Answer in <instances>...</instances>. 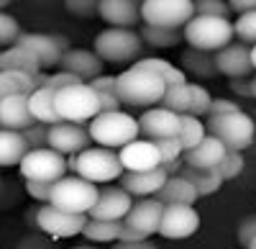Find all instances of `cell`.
<instances>
[{
	"instance_id": "obj_40",
	"label": "cell",
	"mask_w": 256,
	"mask_h": 249,
	"mask_svg": "<svg viewBox=\"0 0 256 249\" xmlns=\"http://www.w3.org/2000/svg\"><path fill=\"white\" fill-rule=\"evenodd\" d=\"M192 90V106H190V113L192 116H210V108H212V98L210 93L205 90V85H190Z\"/></svg>"
},
{
	"instance_id": "obj_5",
	"label": "cell",
	"mask_w": 256,
	"mask_h": 249,
	"mask_svg": "<svg viewBox=\"0 0 256 249\" xmlns=\"http://www.w3.org/2000/svg\"><path fill=\"white\" fill-rule=\"evenodd\" d=\"M100 188L95 182L84 180L80 175L74 177H62L54 182V193H52V203L62 211H72V213H88L92 211V205L98 203Z\"/></svg>"
},
{
	"instance_id": "obj_60",
	"label": "cell",
	"mask_w": 256,
	"mask_h": 249,
	"mask_svg": "<svg viewBox=\"0 0 256 249\" xmlns=\"http://www.w3.org/2000/svg\"><path fill=\"white\" fill-rule=\"evenodd\" d=\"M248 249H256V239H254V241H251V244H248Z\"/></svg>"
},
{
	"instance_id": "obj_11",
	"label": "cell",
	"mask_w": 256,
	"mask_h": 249,
	"mask_svg": "<svg viewBox=\"0 0 256 249\" xmlns=\"http://www.w3.org/2000/svg\"><path fill=\"white\" fill-rule=\"evenodd\" d=\"M67 157L59 154L52 147L44 149H31L24 162H20V175L26 180H41V182H56L62 177H67Z\"/></svg>"
},
{
	"instance_id": "obj_35",
	"label": "cell",
	"mask_w": 256,
	"mask_h": 249,
	"mask_svg": "<svg viewBox=\"0 0 256 249\" xmlns=\"http://www.w3.org/2000/svg\"><path fill=\"white\" fill-rule=\"evenodd\" d=\"M205 136H208V126H205V123H202L198 116L184 113V116H182V129H180V141H182L184 152L195 149Z\"/></svg>"
},
{
	"instance_id": "obj_28",
	"label": "cell",
	"mask_w": 256,
	"mask_h": 249,
	"mask_svg": "<svg viewBox=\"0 0 256 249\" xmlns=\"http://www.w3.org/2000/svg\"><path fill=\"white\" fill-rule=\"evenodd\" d=\"M31 103V113L38 123H59L62 116L56 111V90L52 88H38L28 95Z\"/></svg>"
},
{
	"instance_id": "obj_59",
	"label": "cell",
	"mask_w": 256,
	"mask_h": 249,
	"mask_svg": "<svg viewBox=\"0 0 256 249\" xmlns=\"http://www.w3.org/2000/svg\"><path fill=\"white\" fill-rule=\"evenodd\" d=\"M72 249H95V246H72Z\"/></svg>"
},
{
	"instance_id": "obj_50",
	"label": "cell",
	"mask_w": 256,
	"mask_h": 249,
	"mask_svg": "<svg viewBox=\"0 0 256 249\" xmlns=\"http://www.w3.org/2000/svg\"><path fill=\"white\" fill-rule=\"evenodd\" d=\"M241 111L233 100H226V98H212V108H210V116H226V113H236Z\"/></svg>"
},
{
	"instance_id": "obj_7",
	"label": "cell",
	"mask_w": 256,
	"mask_h": 249,
	"mask_svg": "<svg viewBox=\"0 0 256 249\" xmlns=\"http://www.w3.org/2000/svg\"><path fill=\"white\" fill-rule=\"evenodd\" d=\"M56 111H59L62 121L90 123L100 113V98L92 90L90 82H82V85L56 90Z\"/></svg>"
},
{
	"instance_id": "obj_25",
	"label": "cell",
	"mask_w": 256,
	"mask_h": 249,
	"mask_svg": "<svg viewBox=\"0 0 256 249\" xmlns=\"http://www.w3.org/2000/svg\"><path fill=\"white\" fill-rule=\"evenodd\" d=\"M156 198L164 205H192V203L200 198V193H198V188L187 177L174 175V177H169L164 182V188L156 193Z\"/></svg>"
},
{
	"instance_id": "obj_45",
	"label": "cell",
	"mask_w": 256,
	"mask_h": 249,
	"mask_svg": "<svg viewBox=\"0 0 256 249\" xmlns=\"http://www.w3.org/2000/svg\"><path fill=\"white\" fill-rule=\"evenodd\" d=\"M82 77H77V75H72V72H67V70H62V72H56V75H49V82H46V88H52V90H64V88H72V85H82Z\"/></svg>"
},
{
	"instance_id": "obj_54",
	"label": "cell",
	"mask_w": 256,
	"mask_h": 249,
	"mask_svg": "<svg viewBox=\"0 0 256 249\" xmlns=\"http://www.w3.org/2000/svg\"><path fill=\"white\" fill-rule=\"evenodd\" d=\"M230 88H233V93H238V95H251V80L238 77V80L230 82Z\"/></svg>"
},
{
	"instance_id": "obj_51",
	"label": "cell",
	"mask_w": 256,
	"mask_h": 249,
	"mask_svg": "<svg viewBox=\"0 0 256 249\" xmlns=\"http://www.w3.org/2000/svg\"><path fill=\"white\" fill-rule=\"evenodd\" d=\"M113 249H159V246L154 241L144 239V241H118Z\"/></svg>"
},
{
	"instance_id": "obj_3",
	"label": "cell",
	"mask_w": 256,
	"mask_h": 249,
	"mask_svg": "<svg viewBox=\"0 0 256 249\" xmlns=\"http://www.w3.org/2000/svg\"><path fill=\"white\" fill-rule=\"evenodd\" d=\"M236 36V29L228 18L218 16H195L184 26V41L192 49H202V52H220L230 44V39Z\"/></svg>"
},
{
	"instance_id": "obj_58",
	"label": "cell",
	"mask_w": 256,
	"mask_h": 249,
	"mask_svg": "<svg viewBox=\"0 0 256 249\" xmlns=\"http://www.w3.org/2000/svg\"><path fill=\"white\" fill-rule=\"evenodd\" d=\"M8 3H10V0H0V6H3V8H6V6H8Z\"/></svg>"
},
{
	"instance_id": "obj_32",
	"label": "cell",
	"mask_w": 256,
	"mask_h": 249,
	"mask_svg": "<svg viewBox=\"0 0 256 249\" xmlns=\"http://www.w3.org/2000/svg\"><path fill=\"white\" fill-rule=\"evenodd\" d=\"M123 231V221H105V218H90L84 226L82 236L95 244H108V241H118Z\"/></svg>"
},
{
	"instance_id": "obj_30",
	"label": "cell",
	"mask_w": 256,
	"mask_h": 249,
	"mask_svg": "<svg viewBox=\"0 0 256 249\" xmlns=\"http://www.w3.org/2000/svg\"><path fill=\"white\" fill-rule=\"evenodd\" d=\"M180 175H182V177H187L192 185H195L198 193H200V198L218 193V190H220V185L226 182V180H223V175H220L218 170H198V167H190L187 162H184V167H182V172H180Z\"/></svg>"
},
{
	"instance_id": "obj_49",
	"label": "cell",
	"mask_w": 256,
	"mask_h": 249,
	"mask_svg": "<svg viewBox=\"0 0 256 249\" xmlns=\"http://www.w3.org/2000/svg\"><path fill=\"white\" fill-rule=\"evenodd\" d=\"M100 98V113H110V111H120L123 100L118 98V93H98Z\"/></svg>"
},
{
	"instance_id": "obj_38",
	"label": "cell",
	"mask_w": 256,
	"mask_h": 249,
	"mask_svg": "<svg viewBox=\"0 0 256 249\" xmlns=\"http://www.w3.org/2000/svg\"><path fill=\"white\" fill-rule=\"evenodd\" d=\"M220 175H223V180H233V177H238L241 175V170H244V154L238 152V149H228L226 152V157H223V162L216 167Z\"/></svg>"
},
{
	"instance_id": "obj_43",
	"label": "cell",
	"mask_w": 256,
	"mask_h": 249,
	"mask_svg": "<svg viewBox=\"0 0 256 249\" xmlns=\"http://www.w3.org/2000/svg\"><path fill=\"white\" fill-rule=\"evenodd\" d=\"M49 126L52 123H34L31 129H26V139L31 144V149H44L49 147Z\"/></svg>"
},
{
	"instance_id": "obj_13",
	"label": "cell",
	"mask_w": 256,
	"mask_h": 249,
	"mask_svg": "<svg viewBox=\"0 0 256 249\" xmlns=\"http://www.w3.org/2000/svg\"><path fill=\"white\" fill-rule=\"evenodd\" d=\"M18 44L34 52L41 62V67L62 65L64 54L70 52V41L64 36H52V34H24L18 39Z\"/></svg>"
},
{
	"instance_id": "obj_15",
	"label": "cell",
	"mask_w": 256,
	"mask_h": 249,
	"mask_svg": "<svg viewBox=\"0 0 256 249\" xmlns=\"http://www.w3.org/2000/svg\"><path fill=\"white\" fill-rule=\"evenodd\" d=\"M138 126H141V134L144 139H169V136H180V129H182V116L169 111V108H146L138 118Z\"/></svg>"
},
{
	"instance_id": "obj_4",
	"label": "cell",
	"mask_w": 256,
	"mask_h": 249,
	"mask_svg": "<svg viewBox=\"0 0 256 249\" xmlns=\"http://www.w3.org/2000/svg\"><path fill=\"white\" fill-rule=\"evenodd\" d=\"M144 39L134 29L110 26L95 36V52L105 62H134L144 52Z\"/></svg>"
},
{
	"instance_id": "obj_12",
	"label": "cell",
	"mask_w": 256,
	"mask_h": 249,
	"mask_svg": "<svg viewBox=\"0 0 256 249\" xmlns=\"http://www.w3.org/2000/svg\"><path fill=\"white\" fill-rule=\"evenodd\" d=\"M90 129H84L82 123H72V121H59L49 126V147L56 149L59 154L70 157V154H80L90 147Z\"/></svg>"
},
{
	"instance_id": "obj_29",
	"label": "cell",
	"mask_w": 256,
	"mask_h": 249,
	"mask_svg": "<svg viewBox=\"0 0 256 249\" xmlns=\"http://www.w3.org/2000/svg\"><path fill=\"white\" fill-rule=\"evenodd\" d=\"M182 70L195 75V77H205V80L220 75L218 65H216V54L202 52V49H192V47L182 52Z\"/></svg>"
},
{
	"instance_id": "obj_53",
	"label": "cell",
	"mask_w": 256,
	"mask_h": 249,
	"mask_svg": "<svg viewBox=\"0 0 256 249\" xmlns=\"http://www.w3.org/2000/svg\"><path fill=\"white\" fill-rule=\"evenodd\" d=\"M146 236L141 234V231H136V229H131V226H126L123 223V231H120V239L118 241H144Z\"/></svg>"
},
{
	"instance_id": "obj_52",
	"label": "cell",
	"mask_w": 256,
	"mask_h": 249,
	"mask_svg": "<svg viewBox=\"0 0 256 249\" xmlns=\"http://www.w3.org/2000/svg\"><path fill=\"white\" fill-rule=\"evenodd\" d=\"M228 6H230V11H236L241 16V13L256 11V0H228Z\"/></svg>"
},
{
	"instance_id": "obj_10",
	"label": "cell",
	"mask_w": 256,
	"mask_h": 249,
	"mask_svg": "<svg viewBox=\"0 0 256 249\" xmlns=\"http://www.w3.org/2000/svg\"><path fill=\"white\" fill-rule=\"evenodd\" d=\"M88 213H72L62 211L54 203H41V208H36V229L49 234L52 239H70L84 231L88 226Z\"/></svg>"
},
{
	"instance_id": "obj_18",
	"label": "cell",
	"mask_w": 256,
	"mask_h": 249,
	"mask_svg": "<svg viewBox=\"0 0 256 249\" xmlns=\"http://www.w3.org/2000/svg\"><path fill=\"white\" fill-rule=\"evenodd\" d=\"M120 154V162L126 172H144V170H156L162 164V154L156 149V144L152 139H136L131 144L118 152Z\"/></svg>"
},
{
	"instance_id": "obj_56",
	"label": "cell",
	"mask_w": 256,
	"mask_h": 249,
	"mask_svg": "<svg viewBox=\"0 0 256 249\" xmlns=\"http://www.w3.org/2000/svg\"><path fill=\"white\" fill-rule=\"evenodd\" d=\"M251 98H256V77L251 80Z\"/></svg>"
},
{
	"instance_id": "obj_9",
	"label": "cell",
	"mask_w": 256,
	"mask_h": 249,
	"mask_svg": "<svg viewBox=\"0 0 256 249\" xmlns=\"http://www.w3.org/2000/svg\"><path fill=\"white\" fill-rule=\"evenodd\" d=\"M141 18L148 26L184 29L195 18V0H144Z\"/></svg>"
},
{
	"instance_id": "obj_31",
	"label": "cell",
	"mask_w": 256,
	"mask_h": 249,
	"mask_svg": "<svg viewBox=\"0 0 256 249\" xmlns=\"http://www.w3.org/2000/svg\"><path fill=\"white\" fill-rule=\"evenodd\" d=\"M36 90L34 75L18 70H0V98L8 95H31Z\"/></svg>"
},
{
	"instance_id": "obj_48",
	"label": "cell",
	"mask_w": 256,
	"mask_h": 249,
	"mask_svg": "<svg viewBox=\"0 0 256 249\" xmlns=\"http://www.w3.org/2000/svg\"><path fill=\"white\" fill-rule=\"evenodd\" d=\"M92 90L95 93H118V77H113V75H100V77H95L92 82Z\"/></svg>"
},
{
	"instance_id": "obj_39",
	"label": "cell",
	"mask_w": 256,
	"mask_h": 249,
	"mask_svg": "<svg viewBox=\"0 0 256 249\" xmlns=\"http://www.w3.org/2000/svg\"><path fill=\"white\" fill-rule=\"evenodd\" d=\"M233 29H236V36L244 44H256V11L241 13L238 21L233 24Z\"/></svg>"
},
{
	"instance_id": "obj_16",
	"label": "cell",
	"mask_w": 256,
	"mask_h": 249,
	"mask_svg": "<svg viewBox=\"0 0 256 249\" xmlns=\"http://www.w3.org/2000/svg\"><path fill=\"white\" fill-rule=\"evenodd\" d=\"M200 229V216L192 205H166L159 234L164 239H190Z\"/></svg>"
},
{
	"instance_id": "obj_37",
	"label": "cell",
	"mask_w": 256,
	"mask_h": 249,
	"mask_svg": "<svg viewBox=\"0 0 256 249\" xmlns=\"http://www.w3.org/2000/svg\"><path fill=\"white\" fill-rule=\"evenodd\" d=\"M20 36H24V34H20L18 21H16L10 13H0V44L8 49V47L18 44Z\"/></svg>"
},
{
	"instance_id": "obj_55",
	"label": "cell",
	"mask_w": 256,
	"mask_h": 249,
	"mask_svg": "<svg viewBox=\"0 0 256 249\" xmlns=\"http://www.w3.org/2000/svg\"><path fill=\"white\" fill-rule=\"evenodd\" d=\"M162 167L166 170V175H169V177H174V175H180V172H182V167H184V162H182V159H172V162H162Z\"/></svg>"
},
{
	"instance_id": "obj_17",
	"label": "cell",
	"mask_w": 256,
	"mask_h": 249,
	"mask_svg": "<svg viewBox=\"0 0 256 249\" xmlns=\"http://www.w3.org/2000/svg\"><path fill=\"white\" fill-rule=\"evenodd\" d=\"M131 208H134V200H131V193L126 188H100V195H98V203L90 211V218L126 221Z\"/></svg>"
},
{
	"instance_id": "obj_21",
	"label": "cell",
	"mask_w": 256,
	"mask_h": 249,
	"mask_svg": "<svg viewBox=\"0 0 256 249\" xmlns=\"http://www.w3.org/2000/svg\"><path fill=\"white\" fill-rule=\"evenodd\" d=\"M216 65H218V72L230 77V80L246 77L254 70L251 49L246 44H228L226 49L216 52Z\"/></svg>"
},
{
	"instance_id": "obj_8",
	"label": "cell",
	"mask_w": 256,
	"mask_h": 249,
	"mask_svg": "<svg viewBox=\"0 0 256 249\" xmlns=\"http://www.w3.org/2000/svg\"><path fill=\"white\" fill-rule=\"evenodd\" d=\"M123 172L126 167L120 162V154H116L108 147H88L84 152L77 154V175L95 185L120 180Z\"/></svg>"
},
{
	"instance_id": "obj_24",
	"label": "cell",
	"mask_w": 256,
	"mask_h": 249,
	"mask_svg": "<svg viewBox=\"0 0 256 249\" xmlns=\"http://www.w3.org/2000/svg\"><path fill=\"white\" fill-rule=\"evenodd\" d=\"M62 70L82 77L84 82H92L95 77L102 75V59L98 57V52L70 49L67 54H64V59H62Z\"/></svg>"
},
{
	"instance_id": "obj_44",
	"label": "cell",
	"mask_w": 256,
	"mask_h": 249,
	"mask_svg": "<svg viewBox=\"0 0 256 249\" xmlns=\"http://www.w3.org/2000/svg\"><path fill=\"white\" fill-rule=\"evenodd\" d=\"M26 193L38 203H52L54 182H41V180H26Z\"/></svg>"
},
{
	"instance_id": "obj_6",
	"label": "cell",
	"mask_w": 256,
	"mask_h": 249,
	"mask_svg": "<svg viewBox=\"0 0 256 249\" xmlns=\"http://www.w3.org/2000/svg\"><path fill=\"white\" fill-rule=\"evenodd\" d=\"M205 126H208L210 136H216L218 141H223L228 149H238V152L251 147V141L256 136L254 118L246 116L244 111L226 113V116H208Z\"/></svg>"
},
{
	"instance_id": "obj_34",
	"label": "cell",
	"mask_w": 256,
	"mask_h": 249,
	"mask_svg": "<svg viewBox=\"0 0 256 249\" xmlns=\"http://www.w3.org/2000/svg\"><path fill=\"white\" fill-rule=\"evenodd\" d=\"M141 39H144L146 47L169 49V47L180 44L182 34H180V29H162V26H148V24H144V26H141Z\"/></svg>"
},
{
	"instance_id": "obj_14",
	"label": "cell",
	"mask_w": 256,
	"mask_h": 249,
	"mask_svg": "<svg viewBox=\"0 0 256 249\" xmlns=\"http://www.w3.org/2000/svg\"><path fill=\"white\" fill-rule=\"evenodd\" d=\"M164 208L166 205L156 198V195H152V198H138L136 203H134V208L128 211V216H126V226H131V229H136V231H141L146 239L152 236V234H159V229H162V218H164Z\"/></svg>"
},
{
	"instance_id": "obj_36",
	"label": "cell",
	"mask_w": 256,
	"mask_h": 249,
	"mask_svg": "<svg viewBox=\"0 0 256 249\" xmlns=\"http://www.w3.org/2000/svg\"><path fill=\"white\" fill-rule=\"evenodd\" d=\"M159 106L174 111L180 116L190 113V106H192V90H190V85H187V82H184V85H169Z\"/></svg>"
},
{
	"instance_id": "obj_46",
	"label": "cell",
	"mask_w": 256,
	"mask_h": 249,
	"mask_svg": "<svg viewBox=\"0 0 256 249\" xmlns=\"http://www.w3.org/2000/svg\"><path fill=\"white\" fill-rule=\"evenodd\" d=\"M64 6L74 16H95L100 11V0H64Z\"/></svg>"
},
{
	"instance_id": "obj_19",
	"label": "cell",
	"mask_w": 256,
	"mask_h": 249,
	"mask_svg": "<svg viewBox=\"0 0 256 249\" xmlns=\"http://www.w3.org/2000/svg\"><path fill=\"white\" fill-rule=\"evenodd\" d=\"M38 123L31 113L28 95H8L0 98V126L10 131H26Z\"/></svg>"
},
{
	"instance_id": "obj_22",
	"label": "cell",
	"mask_w": 256,
	"mask_h": 249,
	"mask_svg": "<svg viewBox=\"0 0 256 249\" xmlns=\"http://www.w3.org/2000/svg\"><path fill=\"white\" fill-rule=\"evenodd\" d=\"M98 16L110 26L118 29H134L141 18V3L138 0H100Z\"/></svg>"
},
{
	"instance_id": "obj_42",
	"label": "cell",
	"mask_w": 256,
	"mask_h": 249,
	"mask_svg": "<svg viewBox=\"0 0 256 249\" xmlns=\"http://www.w3.org/2000/svg\"><path fill=\"white\" fill-rule=\"evenodd\" d=\"M154 144H156V149H159V154H162V162H172V159H180V157H182V152H184V147H182L180 136L156 139Z\"/></svg>"
},
{
	"instance_id": "obj_47",
	"label": "cell",
	"mask_w": 256,
	"mask_h": 249,
	"mask_svg": "<svg viewBox=\"0 0 256 249\" xmlns=\"http://www.w3.org/2000/svg\"><path fill=\"white\" fill-rule=\"evenodd\" d=\"M256 239V216H248V218H244L241 221V226H238V244L244 246V249H248V244Z\"/></svg>"
},
{
	"instance_id": "obj_41",
	"label": "cell",
	"mask_w": 256,
	"mask_h": 249,
	"mask_svg": "<svg viewBox=\"0 0 256 249\" xmlns=\"http://www.w3.org/2000/svg\"><path fill=\"white\" fill-rule=\"evenodd\" d=\"M230 6L226 0H195V16H218V18H228Z\"/></svg>"
},
{
	"instance_id": "obj_2",
	"label": "cell",
	"mask_w": 256,
	"mask_h": 249,
	"mask_svg": "<svg viewBox=\"0 0 256 249\" xmlns=\"http://www.w3.org/2000/svg\"><path fill=\"white\" fill-rule=\"evenodd\" d=\"M90 136L98 147H126L138 139L141 134V126H138V118L128 116L123 111H110V113H98L92 121H90Z\"/></svg>"
},
{
	"instance_id": "obj_23",
	"label": "cell",
	"mask_w": 256,
	"mask_h": 249,
	"mask_svg": "<svg viewBox=\"0 0 256 249\" xmlns=\"http://www.w3.org/2000/svg\"><path fill=\"white\" fill-rule=\"evenodd\" d=\"M226 152H228L226 144L208 134L195 149L184 152V162L190 164V167H198V170H216L218 164L223 162Z\"/></svg>"
},
{
	"instance_id": "obj_20",
	"label": "cell",
	"mask_w": 256,
	"mask_h": 249,
	"mask_svg": "<svg viewBox=\"0 0 256 249\" xmlns=\"http://www.w3.org/2000/svg\"><path fill=\"white\" fill-rule=\"evenodd\" d=\"M169 180L166 170L159 167L156 170H144V172H123L120 175V188H126L131 195L136 198H152L156 195L162 188H164V182Z\"/></svg>"
},
{
	"instance_id": "obj_27",
	"label": "cell",
	"mask_w": 256,
	"mask_h": 249,
	"mask_svg": "<svg viewBox=\"0 0 256 249\" xmlns=\"http://www.w3.org/2000/svg\"><path fill=\"white\" fill-rule=\"evenodd\" d=\"M0 70H18V72L36 75L44 67H41V62H38V57L34 52H28L20 44H13V47L3 49V54H0Z\"/></svg>"
},
{
	"instance_id": "obj_1",
	"label": "cell",
	"mask_w": 256,
	"mask_h": 249,
	"mask_svg": "<svg viewBox=\"0 0 256 249\" xmlns=\"http://www.w3.org/2000/svg\"><path fill=\"white\" fill-rule=\"evenodd\" d=\"M166 88L169 85L156 72L136 65L118 75V98L123 100V106H156L162 103Z\"/></svg>"
},
{
	"instance_id": "obj_26",
	"label": "cell",
	"mask_w": 256,
	"mask_h": 249,
	"mask_svg": "<svg viewBox=\"0 0 256 249\" xmlns=\"http://www.w3.org/2000/svg\"><path fill=\"white\" fill-rule=\"evenodd\" d=\"M28 152H31V144L24 131H10V129L0 131V164L3 167L20 164Z\"/></svg>"
},
{
	"instance_id": "obj_33",
	"label": "cell",
	"mask_w": 256,
	"mask_h": 249,
	"mask_svg": "<svg viewBox=\"0 0 256 249\" xmlns=\"http://www.w3.org/2000/svg\"><path fill=\"white\" fill-rule=\"evenodd\" d=\"M136 67H144V70H152L156 72L166 85H184V70L172 65L166 59H159V57H144L136 62Z\"/></svg>"
},
{
	"instance_id": "obj_57",
	"label": "cell",
	"mask_w": 256,
	"mask_h": 249,
	"mask_svg": "<svg viewBox=\"0 0 256 249\" xmlns=\"http://www.w3.org/2000/svg\"><path fill=\"white\" fill-rule=\"evenodd\" d=\"M251 59H254V70H256V44L251 47Z\"/></svg>"
}]
</instances>
